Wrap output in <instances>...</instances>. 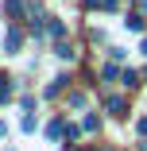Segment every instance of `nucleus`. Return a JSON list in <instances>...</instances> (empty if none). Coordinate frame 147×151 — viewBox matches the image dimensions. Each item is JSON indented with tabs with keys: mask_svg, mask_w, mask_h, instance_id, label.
I'll return each instance as SVG.
<instances>
[{
	"mask_svg": "<svg viewBox=\"0 0 147 151\" xmlns=\"http://www.w3.org/2000/svg\"><path fill=\"white\" fill-rule=\"evenodd\" d=\"M19 12H23V0H8V16H12V19H16V16H19Z\"/></svg>",
	"mask_w": 147,
	"mask_h": 151,
	"instance_id": "nucleus-4",
	"label": "nucleus"
},
{
	"mask_svg": "<svg viewBox=\"0 0 147 151\" xmlns=\"http://www.w3.org/2000/svg\"><path fill=\"white\" fill-rule=\"evenodd\" d=\"M105 109H108L112 116H124V109H128V101H124V97H108V101H105Z\"/></svg>",
	"mask_w": 147,
	"mask_h": 151,
	"instance_id": "nucleus-2",
	"label": "nucleus"
},
{
	"mask_svg": "<svg viewBox=\"0 0 147 151\" xmlns=\"http://www.w3.org/2000/svg\"><path fill=\"white\" fill-rule=\"evenodd\" d=\"M101 78H105V81H116V78H120V70H116V66H105Z\"/></svg>",
	"mask_w": 147,
	"mask_h": 151,
	"instance_id": "nucleus-5",
	"label": "nucleus"
},
{
	"mask_svg": "<svg viewBox=\"0 0 147 151\" xmlns=\"http://www.w3.org/2000/svg\"><path fill=\"white\" fill-rule=\"evenodd\" d=\"M128 27L132 31H143V16H128Z\"/></svg>",
	"mask_w": 147,
	"mask_h": 151,
	"instance_id": "nucleus-7",
	"label": "nucleus"
},
{
	"mask_svg": "<svg viewBox=\"0 0 147 151\" xmlns=\"http://www.w3.org/2000/svg\"><path fill=\"white\" fill-rule=\"evenodd\" d=\"M19 47H23V35H19V27H12L4 35V54H19Z\"/></svg>",
	"mask_w": 147,
	"mask_h": 151,
	"instance_id": "nucleus-1",
	"label": "nucleus"
},
{
	"mask_svg": "<svg viewBox=\"0 0 147 151\" xmlns=\"http://www.w3.org/2000/svg\"><path fill=\"white\" fill-rule=\"evenodd\" d=\"M143 54H147V43H143Z\"/></svg>",
	"mask_w": 147,
	"mask_h": 151,
	"instance_id": "nucleus-9",
	"label": "nucleus"
},
{
	"mask_svg": "<svg viewBox=\"0 0 147 151\" xmlns=\"http://www.w3.org/2000/svg\"><path fill=\"white\" fill-rule=\"evenodd\" d=\"M50 35H54V39H62V35H66V27L58 23V19H50Z\"/></svg>",
	"mask_w": 147,
	"mask_h": 151,
	"instance_id": "nucleus-6",
	"label": "nucleus"
},
{
	"mask_svg": "<svg viewBox=\"0 0 147 151\" xmlns=\"http://www.w3.org/2000/svg\"><path fill=\"white\" fill-rule=\"evenodd\" d=\"M139 136H147V116H143V120H139Z\"/></svg>",
	"mask_w": 147,
	"mask_h": 151,
	"instance_id": "nucleus-8",
	"label": "nucleus"
},
{
	"mask_svg": "<svg viewBox=\"0 0 147 151\" xmlns=\"http://www.w3.org/2000/svg\"><path fill=\"white\" fill-rule=\"evenodd\" d=\"M12 78H4V74H0V101H8V93H12V85H8Z\"/></svg>",
	"mask_w": 147,
	"mask_h": 151,
	"instance_id": "nucleus-3",
	"label": "nucleus"
}]
</instances>
